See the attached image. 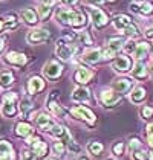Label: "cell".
<instances>
[{
  "label": "cell",
  "mask_w": 153,
  "mask_h": 160,
  "mask_svg": "<svg viewBox=\"0 0 153 160\" xmlns=\"http://www.w3.org/2000/svg\"><path fill=\"white\" fill-rule=\"evenodd\" d=\"M140 5H141V3H136V2H132L129 8H130V11H132V12L140 14Z\"/></svg>",
  "instance_id": "cell-48"
},
{
  "label": "cell",
  "mask_w": 153,
  "mask_h": 160,
  "mask_svg": "<svg viewBox=\"0 0 153 160\" xmlns=\"http://www.w3.org/2000/svg\"><path fill=\"white\" fill-rule=\"evenodd\" d=\"M133 2H136V3H142V2H147V0H133Z\"/></svg>",
  "instance_id": "cell-55"
},
{
  "label": "cell",
  "mask_w": 153,
  "mask_h": 160,
  "mask_svg": "<svg viewBox=\"0 0 153 160\" xmlns=\"http://www.w3.org/2000/svg\"><path fill=\"white\" fill-rule=\"evenodd\" d=\"M15 159V151L9 140L0 139V160H14Z\"/></svg>",
  "instance_id": "cell-24"
},
{
  "label": "cell",
  "mask_w": 153,
  "mask_h": 160,
  "mask_svg": "<svg viewBox=\"0 0 153 160\" xmlns=\"http://www.w3.org/2000/svg\"><path fill=\"white\" fill-rule=\"evenodd\" d=\"M112 88H113L116 93L124 95V93H127V92H130V90L133 88V81H132L130 78L121 76V78H118V79H115V81H113Z\"/></svg>",
  "instance_id": "cell-20"
},
{
  "label": "cell",
  "mask_w": 153,
  "mask_h": 160,
  "mask_svg": "<svg viewBox=\"0 0 153 160\" xmlns=\"http://www.w3.org/2000/svg\"><path fill=\"white\" fill-rule=\"evenodd\" d=\"M0 113H2L3 118H8V119H13L17 116V113H18V96H17L15 92H8L3 96Z\"/></svg>",
  "instance_id": "cell-2"
},
{
  "label": "cell",
  "mask_w": 153,
  "mask_h": 160,
  "mask_svg": "<svg viewBox=\"0 0 153 160\" xmlns=\"http://www.w3.org/2000/svg\"><path fill=\"white\" fill-rule=\"evenodd\" d=\"M109 0H86V3L89 5V6H101V5H104V3H107Z\"/></svg>",
  "instance_id": "cell-47"
},
{
  "label": "cell",
  "mask_w": 153,
  "mask_h": 160,
  "mask_svg": "<svg viewBox=\"0 0 153 160\" xmlns=\"http://www.w3.org/2000/svg\"><path fill=\"white\" fill-rule=\"evenodd\" d=\"M15 136L17 137H22V139H28L29 136L34 134V127L26 121H20V122L15 123Z\"/></svg>",
  "instance_id": "cell-26"
},
{
  "label": "cell",
  "mask_w": 153,
  "mask_h": 160,
  "mask_svg": "<svg viewBox=\"0 0 153 160\" xmlns=\"http://www.w3.org/2000/svg\"><path fill=\"white\" fill-rule=\"evenodd\" d=\"M87 152H89L90 156H93V157H97V156H100L103 154V151H104V145H103L101 142H98V140H90L89 143H87Z\"/></svg>",
  "instance_id": "cell-32"
},
{
  "label": "cell",
  "mask_w": 153,
  "mask_h": 160,
  "mask_svg": "<svg viewBox=\"0 0 153 160\" xmlns=\"http://www.w3.org/2000/svg\"><path fill=\"white\" fill-rule=\"evenodd\" d=\"M140 116H141V119H144V121H150L153 118V107H150V105H142L140 108Z\"/></svg>",
  "instance_id": "cell-40"
},
{
  "label": "cell",
  "mask_w": 153,
  "mask_h": 160,
  "mask_svg": "<svg viewBox=\"0 0 153 160\" xmlns=\"http://www.w3.org/2000/svg\"><path fill=\"white\" fill-rule=\"evenodd\" d=\"M55 123L57 122L54 121V118L51 114H48V113H38L35 116V125H37L38 130H41L43 133H49Z\"/></svg>",
  "instance_id": "cell-14"
},
{
  "label": "cell",
  "mask_w": 153,
  "mask_h": 160,
  "mask_svg": "<svg viewBox=\"0 0 153 160\" xmlns=\"http://www.w3.org/2000/svg\"><path fill=\"white\" fill-rule=\"evenodd\" d=\"M34 110V102L29 96H23V98L18 101V111L23 118H29L31 119V114Z\"/></svg>",
  "instance_id": "cell-29"
},
{
  "label": "cell",
  "mask_w": 153,
  "mask_h": 160,
  "mask_svg": "<svg viewBox=\"0 0 153 160\" xmlns=\"http://www.w3.org/2000/svg\"><path fill=\"white\" fill-rule=\"evenodd\" d=\"M45 160H58V159H55V157H48V159H45Z\"/></svg>",
  "instance_id": "cell-56"
},
{
  "label": "cell",
  "mask_w": 153,
  "mask_h": 160,
  "mask_svg": "<svg viewBox=\"0 0 153 160\" xmlns=\"http://www.w3.org/2000/svg\"><path fill=\"white\" fill-rule=\"evenodd\" d=\"M51 32L45 28H32L28 34H26V41L28 44H32V46H37V44H43V43H48L51 40Z\"/></svg>",
  "instance_id": "cell-5"
},
{
  "label": "cell",
  "mask_w": 153,
  "mask_h": 160,
  "mask_svg": "<svg viewBox=\"0 0 153 160\" xmlns=\"http://www.w3.org/2000/svg\"><path fill=\"white\" fill-rule=\"evenodd\" d=\"M132 67H133V62H132V58L129 57L127 53L116 55L113 62H112V69L116 73H127Z\"/></svg>",
  "instance_id": "cell-11"
},
{
  "label": "cell",
  "mask_w": 153,
  "mask_h": 160,
  "mask_svg": "<svg viewBox=\"0 0 153 160\" xmlns=\"http://www.w3.org/2000/svg\"><path fill=\"white\" fill-rule=\"evenodd\" d=\"M149 55H150V44L147 41H138L136 48H135L133 53H132L133 60L135 61H144Z\"/></svg>",
  "instance_id": "cell-22"
},
{
  "label": "cell",
  "mask_w": 153,
  "mask_h": 160,
  "mask_svg": "<svg viewBox=\"0 0 153 160\" xmlns=\"http://www.w3.org/2000/svg\"><path fill=\"white\" fill-rule=\"evenodd\" d=\"M144 37L145 38H153V25L147 26V28L144 29Z\"/></svg>",
  "instance_id": "cell-49"
},
{
  "label": "cell",
  "mask_w": 153,
  "mask_h": 160,
  "mask_svg": "<svg viewBox=\"0 0 153 160\" xmlns=\"http://www.w3.org/2000/svg\"><path fill=\"white\" fill-rule=\"evenodd\" d=\"M153 14V3L152 2H142L140 5V14L141 17H149V15H152Z\"/></svg>",
  "instance_id": "cell-37"
},
{
  "label": "cell",
  "mask_w": 153,
  "mask_h": 160,
  "mask_svg": "<svg viewBox=\"0 0 153 160\" xmlns=\"http://www.w3.org/2000/svg\"><path fill=\"white\" fill-rule=\"evenodd\" d=\"M93 70L89 69V67H86V66H78L75 70V73H74V79H75L76 84H80V86H84V84H87L92 81V78H93Z\"/></svg>",
  "instance_id": "cell-16"
},
{
  "label": "cell",
  "mask_w": 153,
  "mask_h": 160,
  "mask_svg": "<svg viewBox=\"0 0 153 160\" xmlns=\"http://www.w3.org/2000/svg\"><path fill=\"white\" fill-rule=\"evenodd\" d=\"M123 35H126L127 38L130 40H136V38L141 37V29L138 25H135V23H132V25H129L124 31H123Z\"/></svg>",
  "instance_id": "cell-33"
},
{
  "label": "cell",
  "mask_w": 153,
  "mask_h": 160,
  "mask_svg": "<svg viewBox=\"0 0 153 160\" xmlns=\"http://www.w3.org/2000/svg\"><path fill=\"white\" fill-rule=\"evenodd\" d=\"M63 6H67V8H75L76 5L80 3V0H58Z\"/></svg>",
  "instance_id": "cell-46"
},
{
  "label": "cell",
  "mask_w": 153,
  "mask_h": 160,
  "mask_svg": "<svg viewBox=\"0 0 153 160\" xmlns=\"http://www.w3.org/2000/svg\"><path fill=\"white\" fill-rule=\"evenodd\" d=\"M67 151H71V152H74V154H80V151H81V147L76 143L75 140L72 139L69 143H67Z\"/></svg>",
  "instance_id": "cell-44"
},
{
  "label": "cell",
  "mask_w": 153,
  "mask_h": 160,
  "mask_svg": "<svg viewBox=\"0 0 153 160\" xmlns=\"http://www.w3.org/2000/svg\"><path fill=\"white\" fill-rule=\"evenodd\" d=\"M106 160H116V159H110V157H107V159H106Z\"/></svg>",
  "instance_id": "cell-58"
},
{
  "label": "cell",
  "mask_w": 153,
  "mask_h": 160,
  "mask_svg": "<svg viewBox=\"0 0 153 160\" xmlns=\"http://www.w3.org/2000/svg\"><path fill=\"white\" fill-rule=\"evenodd\" d=\"M127 40L129 38L126 35H112L106 40V46L118 53L121 49H124V44L127 43Z\"/></svg>",
  "instance_id": "cell-25"
},
{
  "label": "cell",
  "mask_w": 153,
  "mask_h": 160,
  "mask_svg": "<svg viewBox=\"0 0 153 160\" xmlns=\"http://www.w3.org/2000/svg\"><path fill=\"white\" fill-rule=\"evenodd\" d=\"M20 160H37L32 149H23L20 154Z\"/></svg>",
  "instance_id": "cell-43"
},
{
  "label": "cell",
  "mask_w": 153,
  "mask_h": 160,
  "mask_svg": "<svg viewBox=\"0 0 153 160\" xmlns=\"http://www.w3.org/2000/svg\"><path fill=\"white\" fill-rule=\"evenodd\" d=\"M112 152H113L115 157L124 156V152H126V143L123 140H116L113 145H112Z\"/></svg>",
  "instance_id": "cell-39"
},
{
  "label": "cell",
  "mask_w": 153,
  "mask_h": 160,
  "mask_svg": "<svg viewBox=\"0 0 153 160\" xmlns=\"http://www.w3.org/2000/svg\"><path fill=\"white\" fill-rule=\"evenodd\" d=\"M98 99L104 107H115L121 101V95L116 93L112 87H106L98 93Z\"/></svg>",
  "instance_id": "cell-10"
},
{
  "label": "cell",
  "mask_w": 153,
  "mask_h": 160,
  "mask_svg": "<svg viewBox=\"0 0 153 160\" xmlns=\"http://www.w3.org/2000/svg\"><path fill=\"white\" fill-rule=\"evenodd\" d=\"M109 2H115V0H109Z\"/></svg>",
  "instance_id": "cell-59"
},
{
  "label": "cell",
  "mask_w": 153,
  "mask_h": 160,
  "mask_svg": "<svg viewBox=\"0 0 153 160\" xmlns=\"http://www.w3.org/2000/svg\"><path fill=\"white\" fill-rule=\"evenodd\" d=\"M46 108L51 111L55 118H66V110L58 104V92L52 90L46 98Z\"/></svg>",
  "instance_id": "cell-9"
},
{
  "label": "cell",
  "mask_w": 153,
  "mask_h": 160,
  "mask_svg": "<svg viewBox=\"0 0 153 160\" xmlns=\"http://www.w3.org/2000/svg\"><path fill=\"white\" fill-rule=\"evenodd\" d=\"M130 154H132V160H150V151H147L145 148L136 149Z\"/></svg>",
  "instance_id": "cell-38"
},
{
  "label": "cell",
  "mask_w": 153,
  "mask_h": 160,
  "mask_svg": "<svg viewBox=\"0 0 153 160\" xmlns=\"http://www.w3.org/2000/svg\"><path fill=\"white\" fill-rule=\"evenodd\" d=\"M40 5H49V6H54L57 3V0H37Z\"/></svg>",
  "instance_id": "cell-50"
},
{
  "label": "cell",
  "mask_w": 153,
  "mask_h": 160,
  "mask_svg": "<svg viewBox=\"0 0 153 160\" xmlns=\"http://www.w3.org/2000/svg\"><path fill=\"white\" fill-rule=\"evenodd\" d=\"M135 48H136V43H135V40H130V38H129L127 43L124 44V52L132 55V53H133V50H135Z\"/></svg>",
  "instance_id": "cell-45"
},
{
  "label": "cell",
  "mask_w": 153,
  "mask_h": 160,
  "mask_svg": "<svg viewBox=\"0 0 153 160\" xmlns=\"http://www.w3.org/2000/svg\"><path fill=\"white\" fill-rule=\"evenodd\" d=\"M5 31V20L0 17V32H3Z\"/></svg>",
  "instance_id": "cell-53"
},
{
  "label": "cell",
  "mask_w": 153,
  "mask_h": 160,
  "mask_svg": "<svg viewBox=\"0 0 153 160\" xmlns=\"http://www.w3.org/2000/svg\"><path fill=\"white\" fill-rule=\"evenodd\" d=\"M67 37L71 38L74 43H76L78 46L90 48V46L93 44V40H92L89 32H86V29H81V31H72L71 34H67Z\"/></svg>",
  "instance_id": "cell-13"
},
{
  "label": "cell",
  "mask_w": 153,
  "mask_h": 160,
  "mask_svg": "<svg viewBox=\"0 0 153 160\" xmlns=\"http://www.w3.org/2000/svg\"><path fill=\"white\" fill-rule=\"evenodd\" d=\"M3 49H5V38L0 37V53L3 52Z\"/></svg>",
  "instance_id": "cell-52"
},
{
  "label": "cell",
  "mask_w": 153,
  "mask_h": 160,
  "mask_svg": "<svg viewBox=\"0 0 153 160\" xmlns=\"http://www.w3.org/2000/svg\"><path fill=\"white\" fill-rule=\"evenodd\" d=\"M142 147V142H141L138 137H130V140H129V151L130 152H133V151H136V149H141Z\"/></svg>",
  "instance_id": "cell-41"
},
{
  "label": "cell",
  "mask_w": 153,
  "mask_h": 160,
  "mask_svg": "<svg viewBox=\"0 0 153 160\" xmlns=\"http://www.w3.org/2000/svg\"><path fill=\"white\" fill-rule=\"evenodd\" d=\"M147 98V90L144 88L142 86H136L133 87L129 93V99L132 104H142Z\"/></svg>",
  "instance_id": "cell-27"
},
{
  "label": "cell",
  "mask_w": 153,
  "mask_h": 160,
  "mask_svg": "<svg viewBox=\"0 0 153 160\" xmlns=\"http://www.w3.org/2000/svg\"><path fill=\"white\" fill-rule=\"evenodd\" d=\"M144 136H145V142H147V147H149V151L153 154V122L149 123L145 127V131H144Z\"/></svg>",
  "instance_id": "cell-36"
},
{
  "label": "cell",
  "mask_w": 153,
  "mask_h": 160,
  "mask_svg": "<svg viewBox=\"0 0 153 160\" xmlns=\"http://www.w3.org/2000/svg\"><path fill=\"white\" fill-rule=\"evenodd\" d=\"M80 160H87L86 157H80Z\"/></svg>",
  "instance_id": "cell-57"
},
{
  "label": "cell",
  "mask_w": 153,
  "mask_h": 160,
  "mask_svg": "<svg viewBox=\"0 0 153 160\" xmlns=\"http://www.w3.org/2000/svg\"><path fill=\"white\" fill-rule=\"evenodd\" d=\"M78 53V44L74 43L67 35L58 38L55 43V55L61 61H71L72 57Z\"/></svg>",
  "instance_id": "cell-1"
},
{
  "label": "cell",
  "mask_w": 153,
  "mask_h": 160,
  "mask_svg": "<svg viewBox=\"0 0 153 160\" xmlns=\"http://www.w3.org/2000/svg\"><path fill=\"white\" fill-rule=\"evenodd\" d=\"M64 67L61 62L55 61V60H49V61L45 62V66H43V69H41V72H43V76L46 78V79H49V81H57L61 73H63Z\"/></svg>",
  "instance_id": "cell-6"
},
{
  "label": "cell",
  "mask_w": 153,
  "mask_h": 160,
  "mask_svg": "<svg viewBox=\"0 0 153 160\" xmlns=\"http://www.w3.org/2000/svg\"><path fill=\"white\" fill-rule=\"evenodd\" d=\"M147 70H149V75L153 78V61L149 62V66H147Z\"/></svg>",
  "instance_id": "cell-51"
},
{
  "label": "cell",
  "mask_w": 153,
  "mask_h": 160,
  "mask_svg": "<svg viewBox=\"0 0 153 160\" xmlns=\"http://www.w3.org/2000/svg\"><path fill=\"white\" fill-rule=\"evenodd\" d=\"M87 11H89V15H90V22H92V25H93L95 29L101 31V29H104V28H107L110 25L109 15L104 12L101 8H98V6H87Z\"/></svg>",
  "instance_id": "cell-3"
},
{
  "label": "cell",
  "mask_w": 153,
  "mask_h": 160,
  "mask_svg": "<svg viewBox=\"0 0 153 160\" xmlns=\"http://www.w3.org/2000/svg\"><path fill=\"white\" fill-rule=\"evenodd\" d=\"M75 9L76 8H67V6L60 5V6L54 11V18H55V22H57L60 26L71 28V22H72V18H74Z\"/></svg>",
  "instance_id": "cell-7"
},
{
  "label": "cell",
  "mask_w": 153,
  "mask_h": 160,
  "mask_svg": "<svg viewBox=\"0 0 153 160\" xmlns=\"http://www.w3.org/2000/svg\"><path fill=\"white\" fill-rule=\"evenodd\" d=\"M45 87H46L45 79L38 75H32V76H29V79L26 82V92H28V95H38L40 92L45 90Z\"/></svg>",
  "instance_id": "cell-12"
},
{
  "label": "cell",
  "mask_w": 153,
  "mask_h": 160,
  "mask_svg": "<svg viewBox=\"0 0 153 160\" xmlns=\"http://www.w3.org/2000/svg\"><path fill=\"white\" fill-rule=\"evenodd\" d=\"M110 23L113 26V29L116 31H119V32H123L129 25H132L133 22H132V17L127 15V14H116L113 18L110 20Z\"/></svg>",
  "instance_id": "cell-23"
},
{
  "label": "cell",
  "mask_w": 153,
  "mask_h": 160,
  "mask_svg": "<svg viewBox=\"0 0 153 160\" xmlns=\"http://www.w3.org/2000/svg\"><path fill=\"white\" fill-rule=\"evenodd\" d=\"M103 60V49L97 48H89L81 53V61L87 62V64H97Z\"/></svg>",
  "instance_id": "cell-19"
},
{
  "label": "cell",
  "mask_w": 153,
  "mask_h": 160,
  "mask_svg": "<svg viewBox=\"0 0 153 160\" xmlns=\"http://www.w3.org/2000/svg\"><path fill=\"white\" fill-rule=\"evenodd\" d=\"M28 57L23 52H18V50H8L3 57V62L8 64V66H13V67H25L28 64Z\"/></svg>",
  "instance_id": "cell-8"
},
{
  "label": "cell",
  "mask_w": 153,
  "mask_h": 160,
  "mask_svg": "<svg viewBox=\"0 0 153 160\" xmlns=\"http://www.w3.org/2000/svg\"><path fill=\"white\" fill-rule=\"evenodd\" d=\"M71 114H72L74 119L81 121V122H84L86 125H89V127H95V123H97L95 113L90 110V108L84 107V105H76V107H74L71 110Z\"/></svg>",
  "instance_id": "cell-4"
},
{
  "label": "cell",
  "mask_w": 153,
  "mask_h": 160,
  "mask_svg": "<svg viewBox=\"0 0 153 160\" xmlns=\"http://www.w3.org/2000/svg\"><path fill=\"white\" fill-rule=\"evenodd\" d=\"M132 76L138 81H145L149 78V70H147V66L144 64V61L135 62V66L132 67Z\"/></svg>",
  "instance_id": "cell-28"
},
{
  "label": "cell",
  "mask_w": 153,
  "mask_h": 160,
  "mask_svg": "<svg viewBox=\"0 0 153 160\" xmlns=\"http://www.w3.org/2000/svg\"><path fill=\"white\" fill-rule=\"evenodd\" d=\"M3 20H5V31H8V32H13L15 29H18V26H20V20H18L17 14L14 12L6 14Z\"/></svg>",
  "instance_id": "cell-31"
},
{
  "label": "cell",
  "mask_w": 153,
  "mask_h": 160,
  "mask_svg": "<svg viewBox=\"0 0 153 160\" xmlns=\"http://www.w3.org/2000/svg\"><path fill=\"white\" fill-rule=\"evenodd\" d=\"M71 98L74 102H80V104H87L90 101V90L86 88L84 86H78L72 90Z\"/></svg>",
  "instance_id": "cell-21"
},
{
  "label": "cell",
  "mask_w": 153,
  "mask_h": 160,
  "mask_svg": "<svg viewBox=\"0 0 153 160\" xmlns=\"http://www.w3.org/2000/svg\"><path fill=\"white\" fill-rule=\"evenodd\" d=\"M52 11H54V6H49V5H38V8H37V12L40 15V20L41 22H46L52 15Z\"/></svg>",
  "instance_id": "cell-34"
},
{
  "label": "cell",
  "mask_w": 153,
  "mask_h": 160,
  "mask_svg": "<svg viewBox=\"0 0 153 160\" xmlns=\"http://www.w3.org/2000/svg\"><path fill=\"white\" fill-rule=\"evenodd\" d=\"M89 23V17H87V14L86 11H83V9H75V14H74V18H72V22H71V28L74 29V31H81V29H84L86 26Z\"/></svg>",
  "instance_id": "cell-17"
},
{
  "label": "cell",
  "mask_w": 153,
  "mask_h": 160,
  "mask_svg": "<svg viewBox=\"0 0 153 160\" xmlns=\"http://www.w3.org/2000/svg\"><path fill=\"white\" fill-rule=\"evenodd\" d=\"M14 82H15V76H14L11 70H8V69L0 70V88L6 90V88H9L13 86Z\"/></svg>",
  "instance_id": "cell-30"
},
{
  "label": "cell",
  "mask_w": 153,
  "mask_h": 160,
  "mask_svg": "<svg viewBox=\"0 0 153 160\" xmlns=\"http://www.w3.org/2000/svg\"><path fill=\"white\" fill-rule=\"evenodd\" d=\"M150 55H152V57H153V43H152V44H150Z\"/></svg>",
  "instance_id": "cell-54"
},
{
  "label": "cell",
  "mask_w": 153,
  "mask_h": 160,
  "mask_svg": "<svg viewBox=\"0 0 153 160\" xmlns=\"http://www.w3.org/2000/svg\"><path fill=\"white\" fill-rule=\"evenodd\" d=\"M51 148H52V152L57 157H63L64 154H66V151H67V145L64 142H61V140H55Z\"/></svg>",
  "instance_id": "cell-35"
},
{
  "label": "cell",
  "mask_w": 153,
  "mask_h": 160,
  "mask_svg": "<svg viewBox=\"0 0 153 160\" xmlns=\"http://www.w3.org/2000/svg\"><path fill=\"white\" fill-rule=\"evenodd\" d=\"M18 14H20V18H22L28 26H37L38 23L41 22L37 9H34V8H23Z\"/></svg>",
  "instance_id": "cell-18"
},
{
  "label": "cell",
  "mask_w": 153,
  "mask_h": 160,
  "mask_svg": "<svg viewBox=\"0 0 153 160\" xmlns=\"http://www.w3.org/2000/svg\"><path fill=\"white\" fill-rule=\"evenodd\" d=\"M48 134L51 136V137H54V139H57V140L64 142L66 145L72 140V136H71V131L67 130V127L60 125V123H55V125H54V128H52Z\"/></svg>",
  "instance_id": "cell-15"
},
{
  "label": "cell",
  "mask_w": 153,
  "mask_h": 160,
  "mask_svg": "<svg viewBox=\"0 0 153 160\" xmlns=\"http://www.w3.org/2000/svg\"><path fill=\"white\" fill-rule=\"evenodd\" d=\"M115 57H116V52L112 50L110 48H104L103 49V60H115Z\"/></svg>",
  "instance_id": "cell-42"
}]
</instances>
